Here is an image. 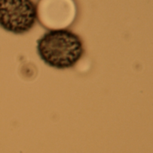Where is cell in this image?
Listing matches in <instances>:
<instances>
[{"instance_id":"cell-1","label":"cell","mask_w":153,"mask_h":153,"mask_svg":"<svg viewBox=\"0 0 153 153\" xmlns=\"http://www.w3.org/2000/svg\"><path fill=\"white\" fill-rule=\"evenodd\" d=\"M36 53L47 66L57 69L74 67L84 53L80 36L66 29L45 32L36 41Z\"/></svg>"},{"instance_id":"cell-2","label":"cell","mask_w":153,"mask_h":153,"mask_svg":"<svg viewBox=\"0 0 153 153\" xmlns=\"http://www.w3.org/2000/svg\"><path fill=\"white\" fill-rule=\"evenodd\" d=\"M38 19L32 0H0V27L14 35L29 32Z\"/></svg>"}]
</instances>
